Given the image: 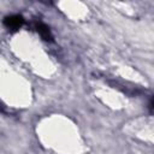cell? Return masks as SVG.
Returning <instances> with one entry per match:
<instances>
[{
    "label": "cell",
    "instance_id": "obj_1",
    "mask_svg": "<svg viewBox=\"0 0 154 154\" xmlns=\"http://www.w3.org/2000/svg\"><path fill=\"white\" fill-rule=\"evenodd\" d=\"M23 17L19 16V14H12V16H8L6 17L5 19V25L8 28V29H12V30H16L18 28H20L23 25Z\"/></svg>",
    "mask_w": 154,
    "mask_h": 154
},
{
    "label": "cell",
    "instance_id": "obj_2",
    "mask_svg": "<svg viewBox=\"0 0 154 154\" xmlns=\"http://www.w3.org/2000/svg\"><path fill=\"white\" fill-rule=\"evenodd\" d=\"M36 29H37V32L41 35V37H42L43 40H46V41H51V40L53 38L52 32H51L49 28H48L46 24H43V23H38V24L36 25Z\"/></svg>",
    "mask_w": 154,
    "mask_h": 154
}]
</instances>
